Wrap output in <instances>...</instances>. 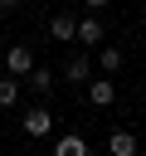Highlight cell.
<instances>
[{"mask_svg": "<svg viewBox=\"0 0 146 156\" xmlns=\"http://www.w3.org/2000/svg\"><path fill=\"white\" fill-rule=\"evenodd\" d=\"M15 5H19V0H0V10H15Z\"/></svg>", "mask_w": 146, "mask_h": 156, "instance_id": "12", "label": "cell"}, {"mask_svg": "<svg viewBox=\"0 0 146 156\" xmlns=\"http://www.w3.org/2000/svg\"><path fill=\"white\" fill-rule=\"evenodd\" d=\"M97 63H102V73H117L122 68V49H97Z\"/></svg>", "mask_w": 146, "mask_h": 156, "instance_id": "11", "label": "cell"}, {"mask_svg": "<svg viewBox=\"0 0 146 156\" xmlns=\"http://www.w3.org/2000/svg\"><path fill=\"white\" fill-rule=\"evenodd\" d=\"M78 44H102V20L97 15H83L78 20Z\"/></svg>", "mask_w": 146, "mask_h": 156, "instance_id": "7", "label": "cell"}, {"mask_svg": "<svg viewBox=\"0 0 146 156\" xmlns=\"http://www.w3.org/2000/svg\"><path fill=\"white\" fill-rule=\"evenodd\" d=\"M88 102H92V107H112V102H117V88H112L107 78H88Z\"/></svg>", "mask_w": 146, "mask_h": 156, "instance_id": "5", "label": "cell"}, {"mask_svg": "<svg viewBox=\"0 0 146 156\" xmlns=\"http://www.w3.org/2000/svg\"><path fill=\"white\" fill-rule=\"evenodd\" d=\"M49 34H54V39H58V44H78V20H73V15H63V10H58V15H54V20H49Z\"/></svg>", "mask_w": 146, "mask_h": 156, "instance_id": "2", "label": "cell"}, {"mask_svg": "<svg viewBox=\"0 0 146 156\" xmlns=\"http://www.w3.org/2000/svg\"><path fill=\"white\" fill-rule=\"evenodd\" d=\"M24 88H29V93H34V98H49V93H54V73H49V68H39V63H34V68H29V73H24Z\"/></svg>", "mask_w": 146, "mask_h": 156, "instance_id": "4", "label": "cell"}, {"mask_svg": "<svg viewBox=\"0 0 146 156\" xmlns=\"http://www.w3.org/2000/svg\"><path fill=\"white\" fill-rule=\"evenodd\" d=\"M83 5H88V10H97V5H107V0H83Z\"/></svg>", "mask_w": 146, "mask_h": 156, "instance_id": "13", "label": "cell"}, {"mask_svg": "<svg viewBox=\"0 0 146 156\" xmlns=\"http://www.w3.org/2000/svg\"><path fill=\"white\" fill-rule=\"evenodd\" d=\"M5 68L24 78V73L34 68V54H29V44H10V49H5Z\"/></svg>", "mask_w": 146, "mask_h": 156, "instance_id": "3", "label": "cell"}, {"mask_svg": "<svg viewBox=\"0 0 146 156\" xmlns=\"http://www.w3.org/2000/svg\"><path fill=\"white\" fill-rule=\"evenodd\" d=\"M15 102H19V73L0 78V107H15Z\"/></svg>", "mask_w": 146, "mask_h": 156, "instance_id": "10", "label": "cell"}, {"mask_svg": "<svg viewBox=\"0 0 146 156\" xmlns=\"http://www.w3.org/2000/svg\"><path fill=\"white\" fill-rule=\"evenodd\" d=\"M63 78H68V83H88V78H92V63H88V54H73V58L63 63Z\"/></svg>", "mask_w": 146, "mask_h": 156, "instance_id": "6", "label": "cell"}, {"mask_svg": "<svg viewBox=\"0 0 146 156\" xmlns=\"http://www.w3.org/2000/svg\"><path fill=\"white\" fill-rule=\"evenodd\" d=\"M107 151H112V156H136V136H131V132H112V136H107Z\"/></svg>", "mask_w": 146, "mask_h": 156, "instance_id": "8", "label": "cell"}, {"mask_svg": "<svg viewBox=\"0 0 146 156\" xmlns=\"http://www.w3.org/2000/svg\"><path fill=\"white\" fill-rule=\"evenodd\" d=\"M54 151H58V156H88V141H83V136H58Z\"/></svg>", "mask_w": 146, "mask_h": 156, "instance_id": "9", "label": "cell"}, {"mask_svg": "<svg viewBox=\"0 0 146 156\" xmlns=\"http://www.w3.org/2000/svg\"><path fill=\"white\" fill-rule=\"evenodd\" d=\"M141 83H146V73H141Z\"/></svg>", "mask_w": 146, "mask_h": 156, "instance_id": "14", "label": "cell"}, {"mask_svg": "<svg viewBox=\"0 0 146 156\" xmlns=\"http://www.w3.org/2000/svg\"><path fill=\"white\" fill-rule=\"evenodd\" d=\"M19 122H24V136H34V141L54 132V112H49V107H29V112H24Z\"/></svg>", "mask_w": 146, "mask_h": 156, "instance_id": "1", "label": "cell"}]
</instances>
